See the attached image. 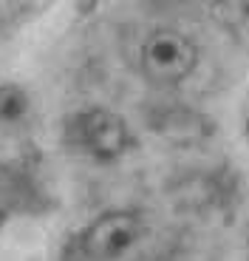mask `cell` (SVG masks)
Here are the masks:
<instances>
[{
	"label": "cell",
	"mask_w": 249,
	"mask_h": 261,
	"mask_svg": "<svg viewBox=\"0 0 249 261\" xmlns=\"http://www.w3.org/2000/svg\"><path fill=\"white\" fill-rule=\"evenodd\" d=\"M198 63V48L187 34L176 29H156L147 34L139 51L142 74L156 85H176L190 77Z\"/></svg>",
	"instance_id": "6da1fadb"
},
{
	"label": "cell",
	"mask_w": 249,
	"mask_h": 261,
	"mask_svg": "<svg viewBox=\"0 0 249 261\" xmlns=\"http://www.w3.org/2000/svg\"><path fill=\"white\" fill-rule=\"evenodd\" d=\"M66 134L74 148L99 162H111L131 148L128 122L108 108H88V111L74 114L66 125Z\"/></svg>",
	"instance_id": "7a4b0ae2"
},
{
	"label": "cell",
	"mask_w": 249,
	"mask_h": 261,
	"mask_svg": "<svg viewBox=\"0 0 249 261\" xmlns=\"http://www.w3.org/2000/svg\"><path fill=\"white\" fill-rule=\"evenodd\" d=\"M144 219L133 210H111L85 227L79 247L91 261H122L142 244Z\"/></svg>",
	"instance_id": "3957f363"
},
{
	"label": "cell",
	"mask_w": 249,
	"mask_h": 261,
	"mask_svg": "<svg viewBox=\"0 0 249 261\" xmlns=\"http://www.w3.org/2000/svg\"><path fill=\"white\" fill-rule=\"evenodd\" d=\"M26 111H28L26 91L14 83L0 85V122H17Z\"/></svg>",
	"instance_id": "277c9868"
},
{
	"label": "cell",
	"mask_w": 249,
	"mask_h": 261,
	"mask_svg": "<svg viewBox=\"0 0 249 261\" xmlns=\"http://www.w3.org/2000/svg\"><path fill=\"white\" fill-rule=\"evenodd\" d=\"M99 3H102V0H77V12L79 14H91Z\"/></svg>",
	"instance_id": "5b68a950"
},
{
	"label": "cell",
	"mask_w": 249,
	"mask_h": 261,
	"mask_svg": "<svg viewBox=\"0 0 249 261\" xmlns=\"http://www.w3.org/2000/svg\"><path fill=\"white\" fill-rule=\"evenodd\" d=\"M3 222H6V210L0 207V227H3Z\"/></svg>",
	"instance_id": "8992f818"
},
{
	"label": "cell",
	"mask_w": 249,
	"mask_h": 261,
	"mask_svg": "<svg viewBox=\"0 0 249 261\" xmlns=\"http://www.w3.org/2000/svg\"><path fill=\"white\" fill-rule=\"evenodd\" d=\"M207 3H224V0H207Z\"/></svg>",
	"instance_id": "52a82bcc"
}]
</instances>
